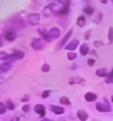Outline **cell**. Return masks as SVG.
<instances>
[{
  "mask_svg": "<svg viewBox=\"0 0 113 121\" xmlns=\"http://www.w3.org/2000/svg\"><path fill=\"white\" fill-rule=\"evenodd\" d=\"M6 107L3 102H0V114H4L6 113Z\"/></svg>",
  "mask_w": 113,
  "mask_h": 121,
  "instance_id": "obj_26",
  "label": "cell"
},
{
  "mask_svg": "<svg viewBox=\"0 0 113 121\" xmlns=\"http://www.w3.org/2000/svg\"><path fill=\"white\" fill-rule=\"evenodd\" d=\"M38 32L39 35L46 42H51L52 41L48 33L46 30L39 29L38 30Z\"/></svg>",
  "mask_w": 113,
  "mask_h": 121,
  "instance_id": "obj_14",
  "label": "cell"
},
{
  "mask_svg": "<svg viewBox=\"0 0 113 121\" xmlns=\"http://www.w3.org/2000/svg\"><path fill=\"white\" fill-rule=\"evenodd\" d=\"M84 98L85 100L87 102H93L96 100L97 96L96 94L93 92H88L85 94Z\"/></svg>",
  "mask_w": 113,
  "mask_h": 121,
  "instance_id": "obj_13",
  "label": "cell"
},
{
  "mask_svg": "<svg viewBox=\"0 0 113 121\" xmlns=\"http://www.w3.org/2000/svg\"><path fill=\"white\" fill-rule=\"evenodd\" d=\"M92 30H88L87 31L86 33L84 35V39L86 40H88L90 39L91 37V35Z\"/></svg>",
  "mask_w": 113,
  "mask_h": 121,
  "instance_id": "obj_29",
  "label": "cell"
},
{
  "mask_svg": "<svg viewBox=\"0 0 113 121\" xmlns=\"http://www.w3.org/2000/svg\"><path fill=\"white\" fill-rule=\"evenodd\" d=\"M77 115L78 118L81 121H86L89 117L88 113L84 110H78Z\"/></svg>",
  "mask_w": 113,
  "mask_h": 121,
  "instance_id": "obj_12",
  "label": "cell"
},
{
  "mask_svg": "<svg viewBox=\"0 0 113 121\" xmlns=\"http://www.w3.org/2000/svg\"><path fill=\"white\" fill-rule=\"evenodd\" d=\"M48 33L51 41L53 40L58 39L60 37L61 35V31L60 29L57 27L52 28L48 32Z\"/></svg>",
  "mask_w": 113,
  "mask_h": 121,
  "instance_id": "obj_5",
  "label": "cell"
},
{
  "mask_svg": "<svg viewBox=\"0 0 113 121\" xmlns=\"http://www.w3.org/2000/svg\"><path fill=\"white\" fill-rule=\"evenodd\" d=\"M50 66L47 63H45L42 65L41 68V70L43 72H48L50 70Z\"/></svg>",
  "mask_w": 113,
  "mask_h": 121,
  "instance_id": "obj_27",
  "label": "cell"
},
{
  "mask_svg": "<svg viewBox=\"0 0 113 121\" xmlns=\"http://www.w3.org/2000/svg\"><path fill=\"white\" fill-rule=\"evenodd\" d=\"M18 121V118L16 119H12V121Z\"/></svg>",
  "mask_w": 113,
  "mask_h": 121,
  "instance_id": "obj_40",
  "label": "cell"
},
{
  "mask_svg": "<svg viewBox=\"0 0 113 121\" xmlns=\"http://www.w3.org/2000/svg\"><path fill=\"white\" fill-rule=\"evenodd\" d=\"M105 82L107 84H113V78L107 77L105 80Z\"/></svg>",
  "mask_w": 113,
  "mask_h": 121,
  "instance_id": "obj_33",
  "label": "cell"
},
{
  "mask_svg": "<svg viewBox=\"0 0 113 121\" xmlns=\"http://www.w3.org/2000/svg\"><path fill=\"white\" fill-rule=\"evenodd\" d=\"M51 121L50 120H49V119H43V120H42V121Z\"/></svg>",
  "mask_w": 113,
  "mask_h": 121,
  "instance_id": "obj_41",
  "label": "cell"
},
{
  "mask_svg": "<svg viewBox=\"0 0 113 121\" xmlns=\"http://www.w3.org/2000/svg\"><path fill=\"white\" fill-rule=\"evenodd\" d=\"M51 92V91L50 90H46L44 91L42 94V97L43 99L48 98L50 95V93Z\"/></svg>",
  "mask_w": 113,
  "mask_h": 121,
  "instance_id": "obj_28",
  "label": "cell"
},
{
  "mask_svg": "<svg viewBox=\"0 0 113 121\" xmlns=\"http://www.w3.org/2000/svg\"><path fill=\"white\" fill-rule=\"evenodd\" d=\"M90 54L92 55H94L96 56L97 57H98L97 54L96 52L94 50H92L91 52V53H90Z\"/></svg>",
  "mask_w": 113,
  "mask_h": 121,
  "instance_id": "obj_35",
  "label": "cell"
},
{
  "mask_svg": "<svg viewBox=\"0 0 113 121\" xmlns=\"http://www.w3.org/2000/svg\"><path fill=\"white\" fill-rule=\"evenodd\" d=\"M3 44V41L1 36H0V48L1 47Z\"/></svg>",
  "mask_w": 113,
  "mask_h": 121,
  "instance_id": "obj_37",
  "label": "cell"
},
{
  "mask_svg": "<svg viewBox=\"0 0 113 121\" xmlns=\"http://www.w3.org/2000/svg\"><path fill=\"white\" fill-rule=\"evenodd\" d=\"M94 44L95 47L98 48L104 45V44L101 40H96L94 42Z\"/></svg>",
  "mask_w": 113,
  "mask_h": 121,
  "instance_id": "obj_30",
  "label": "cell"
},
{
  "mask_svg": "<svg viewBox=\"0 0 113 121\" xmlns=\"http://www.w3.org/2000/svg\"><path fill=\"white\" fill-rule=\"evenodd\" d=\"M72 69L73 70L75 69H77V66L76 65H73V66H72Z\"/></svg>",
  "mask_w": 113,
  "mask_h": 121,
  "instance_id": "obj_39",
  "label": "cell"
},
{
  "mask_svg": "<svg viewBox=\"0 0 113 121\" xmlns=\"http://www.w3.org/2000/svg\"><path fill=\"white\" fill-rule=\"evenodd\" d=\"M100 1L103 4L107 3L108 1V0H100Z\"/></svg>",
  "mask_w": 113,
  "mask_h": 121,
  "instance_id": "obj_38",
  "label": "cell"
},
{
  "mask_svg": "<svg viewBox=\"0 0 113 121\" xmlns=\"http://www.w3.org/2000/svg\"><path fill=\"white\" fill-rule=\"evenodd\" d=\"M40 15L37 13H31L27 16L28 22L32 25H38L40 22Z\"/></svg>",
  "mask_w": 113,
  "mask_h": 121,
  "instance_id": "obj_3",
  "label": "cell"
},
{
  "mask_svg": "<svg viewBox=\"0 0 113 121\" xmlns=\"http://www.w3.org/2000/svg\"><path fill=\"white\" fill-rule=\"evenodd\" d=\"M89 50L88 45L86 43H83L81 45L80 48V52L81 55L85 56L87 54Z\"/></svg>",
  "mask_w": 113,
  "mask_h": 121,
  "instance_id": "obj_16",
  "label": "cell"
},
{
  "mask_svg": "<svg viewBox=\"0 0 113 121\" xmlns=\"http://www.w3.org/2000/svg\"><path fill=\"white\" fill-rule=\"evenodd\" d=\"M29 100V97L28 95H25L22 99H21V101L22 102H27Z\"/></svg>",
  "mask_w": 113,
  "mask_h": 121,
  "instance_id": "obj_34",
  "label": "cell"
},
{
  "mask_svg": "<svg viewBox=\"0 0 113 121\" xmlns=\"http://www.w3.org/2000/svg\"><path fill=\"white\" fill-rule=\"evenodd\" d=\"M105 104L101 102H97L96 104V108L97 110L99 112L102 113H108L111 112L112 111V107L110 104L107 98L104 97Z\"/></svg>",
  "mask_w": 113,
  "mask_h": 121,
  "instance_id": "obj_1",
  "label": "cell"
},
{
  "mask_svg": "<svg viewBox=\"0 0 113 121\" xmlns=\"http://www.w3.org/2000/svg\"></svg>",
  "mask_w": 113,
  "mask_h": 121,
  "instance_id": "obj_43",
  "label": "cell"
},
{
  "mask_svg": "<svg viewBox=\"0 0 113 121\" xmlns=\"http://www.w3.org/2000/svg\"><path fill=\"white\" fill-rule=\"evenodd\" d=\"M83 11L86 15H91L94 13V10L92 7L88 6L83 9Z\"/></svg>",
  "mask_w": 113,
  "mask_h": 121,
  "instance_id": "obj_21",
  "label": "cell"
},
{
  "mask_svg": "<svg viewBox=\"0 0 113 121\" xmlns=\"http://www.w3.org/2000/svg\"><path fill=\"white\" fill-rule=\"evenodd\" d=\"M85 82V80L84 78L79 76H77L70 78L69 79L68 83L70 85H72L75 84H82Z\"/></svg>",
  "mask_w": 113,
  "mask_h": 121,
  "instance_id": "obj_10",
  "label": "cell"
},
{
  "mask_svg": "<svg viewBox=\"0 0 113 121\" xmlns=\"http://www.w3.org/2000/svg\"><path fill=\"white\" fill-rule=\"evenodd\" d=\"M25 54L22 51L16 50L10 54V59L13 60H20L24 58Z\"/></svg>",
  "mask_w": 113,
  "mask_h": 121,
  "instance_id": "obj_9",
  "label": "cell"
},
{
  "mask_svg": "<svg viewBox=\"0 0 113 121\" xmlns=\"http://www.w3.org/2000/svg\"><path fill=\"white\" fill-rule=\"evenodd\" d=\"M95 62H96V60L94 59H89L87 60L88 65L90 67H93L94 65Z\"/></svg>",
  "mask_w": 113,
  "mask_h": 121,
  "instance_id": "obj_32",
  "label": "cell"
},
{
  "mask_svg": "<svg viewBox=\"0 0 113 121\" xmlns=\"http://www.w3.org/2000/svg\"><path fill=\"white\" fill-rule=\"evenodd\" d=\"M4 36L6 40L8 42H13L16 39L17 35L15 30L10 29L5 32Z\"/></svg>",
  "mask_w": 113,
  "mask_h": 121,
  "instance_id": "obj_4",
  "label": "cell"
},
{
  "mask_svg": "<svg viewBox=\"0 0 113 121\" xmlns=\"http://www.w3.org/2000/svg\"><path fill=\"white\" fill-rule=\"evenodd\" d=\"M111 102H112V103H113V95H112V96H111Z\"/></svg>",
  "mask_w": 113,
  "mask_h": 121,
  "instance_id": "obj_42",
  "label": "cell"
},
{
  "mask_svg": "<svg viewBox=\"0 0 113 121\" xmlns=\"http://www.w3.org/2000/svg\"><path fill=\"white\" fill-rule=\"evenodd\" d=\"M103 16V15L102 13H99L97 15L96 17L93 21V22L96 25H99L100 24L102 21Z\"/></svg>",
  "mask_w": 113,
  "mask_h": 121,
  "instance_id": "obj_20",
  "label": "cell"
},
{
  "mask_svg": "<svg viewBox=\"0 0 113 121\" xmlns=\"http://www.w3.org/2000/svg\"><path fill=\"white\" fill-rule=\"evenodd\" d=\"M73 29H71L65 34L63 37L58 43L56 45L57 49L60 50L64 47V45L67 42L73 33Z\"/></svg>",
  "mask_w": 113,
  "mask_h": 121,
  "instance_id": "obj_2",
  "label": "cell"
},
{
  "mask_svg": "<svg viewBox=\"0 0 113 121\" xmlns=\"http://www.w3.org/2000/svg\"><path fill=\"white\" fill-rule=\"evenodd\" d=\"M34 111L35 113L39 115L41 118H43L46 114L45 107L41 104H37L34 107Z\"/></svg>",
  "mask_w": 113,
  "mask_h": 121,
  "instance_id": "obj_7",
  "label": "cell"
},
{
  "mask_svg": "<svg viewBox=\"0 0 113 121\" xmlns=\"http://www.w3.org/2000/svg\"><path fill=\"white\" fill-rule=\"evenodd\" d=\"M30 106L29 104H25L22 107V109L25 113H28L30 110Z\"/></svg>",
  "mask_w": 113,
  "mask_h": 121,
  "instance_id": "obj_31",
  "label": "cell"
},
{
  "mask_svg": "<svg viewBox=\"0 0 113 121\" xmlns=\"http://www.w3.org/2000/svg\"><path fill=\"white\" fill-rule=\"evenodd\" d=\"M80 42L78 39H74L70 42L65 48V49L69 51H74L79 44Z\"/></svg>",
  "mask_w": 113,
  "mask_h": 121,
  "instance_id": "obj_8",
  "label": "cell"
},
{
  "mask_svg": "<svg viewBox=\"0 0 113 121\" xmlns=\"http://www.w3.org/2000/svg\"><path fill=\"white\" fill-rule=\"evenodd\" d=\"M50 109L52 112L56 115H61L64 113L65 109L62 107L54 105H51Z\"/></svg>",
  "mask_w": 113,
  "mask_h": 121,
  "instance_id": "obj_11",
  "label": "cell"
},
{
  "mask_svg": "<svg viewBox=\"0 0 113 121\" xmlns=\"http://www.w3.org/2000/svg\"><path fill=\"white\" fill-rule=\"evenodd\" d=\"M107 77L113 78V69H112V70L108 74Z\"/></svg>",
  "mask_w": 113,
  "mask_h": 121,
  "instance_id": "obj_36",
  "label": "cell"
},
{
  "mask_svg": "<svg viewBox=\"0 0 113 121\" xmlns=\"http://www.w3.org/2000/svg\"><path fill=\"white\" fill-rule=\"evenodd\" d=\"M12 67V65L8 62L0 64V72L6 73L8 72Z\"/></svg>",
  "mask_w": 113,
  "mask_h": 121,
  "instance_id": "obj_15",
  "label": "cell"
},
{
  "mask_svg": "<svg viewBox=\"0 0 113 121\" xmlns=\"http://www.w3.org/2000/svg\"><path fill=\"white\" fill-rule=\"evenodd\" d=\"M31 46L33 50L36 51H40L43 48V43L40 38L34 39L31 43Z\"/></svg>",
  "mask_w": 113,
  "mask_h": 121,
  "instance_id": "obj_6",
  "label": "cell"
},
{
  "mask_svg": "<svg viewBox=\"0 0 113 121\" xmlns=\"http://www.w3.org/2000/svg\"><path fill=\"white\" fill-rule=\"evenodd\" d=\"M108 39L109 40V44H112L113 43V28L110 27L109 30Z\"/></svg>",
  "mask_w": 113,
  "mask_h": 121,
  "instance_id": "obj_25",
  "label": "cell"
},
{
  "mask_svg": "<svg viewBox=\"0 0 113 121\" xmlns=\"http://www.w3.org/2000/svg\"><path fill=\"white\" fill-rule=\"evenodd\" d=\"M10 59V54L4 52H0V60H8Z\"/></svg>",
  "mask_w": 113,
  "mask_h": 121,
  "instance_id": "obj_22",
  "label": "cell"
},
{
  "mask_svg": "<svg viewBox=\"0 0 113 121\" xmlns=\"http://www.w3.org/2000/svg\"><path fill=\"white\" fill-rule=\"evenodd\" d=\"M7 108L10 110H13L15 109V106L13 102L11 100L8 99L6 102Z\"/></svg>",
  "mask_w": 113,
  "mask_h": 121,
  "instance_id": "obj_24",
  "label": "cell"
},
{
  "mask_svg": "<svg viewBox=\"0 0 113 121\" xmlns=\"http://www.w3.org/2000/svg\"><path fill=\"white\" fill-rule=\"evenodd\" d=\"M77 54L75 52H70L67 54V57L70 60H74L77 58Z\"/></svg>",
  "mask_w": 113,
  "mask_h": 121,
  "instance_id": "obj_23",
  "label": "cell"
},
{
  "mask_svg": "<svg viewBox=\"0 0 113 121\" xmlns=\"http://www.w3.org/2000/svg\"><path fill=\"white\" fill-rule=\"evenodd\" d=\"M85 22L86 19L84 16H80L77 19V24L78 26L79 27H83L85 26Z\"/></svg>",
  "mask_w": 113,
  "mask_h": 121,
  "instance_id": "obj_18",
  "label": "cell"
},
{
  "mask_svg": "<svg viewBox=\"0 0 113 121\" xmlns=\"http://www.w3.org/2000/svg\"><path fill=\"white\" fill-rule=\"evenodd\" d=\"M59 103L61 104L66 106H70L71 104L70 99L68 97L65 96L61 97L59 99Z\"/></svg>",
  "mask_w": 113,
  "mask_h": 121,
  "instance_id": "obj_19",
  "label": "cell"
},
{
  "mask_svg": "<svg viewBox=\"0 0 113 121\" xmlns=\"http://www.w3.org/2000/svg\"><path fill=\"white\" fill-rule=\"evenodd\" d=\"M96 74L97 75L100 77H105L108 75L107 69L105 68H99L96 71Z\"/></svg>",
  "mask_w": 113,
  "mask_h": 121,
  "instance_id": "obj_17",
  "label": "cell"
},
{
  "mask_svg": "<svg viewBox=\"0 0 113 121\" xmlns=\"http://www.w3.org/2000/svg\"><path fill=\"white\" fill-rule=\"evenodd\" d=\"M111 1H112V2H113V0H111Z\"/></svg>",
  "mask_w": 113,
  "mask_h": 121,
  "instance_id": "obj_44",
  "label": "cell"
}]
</instances>
